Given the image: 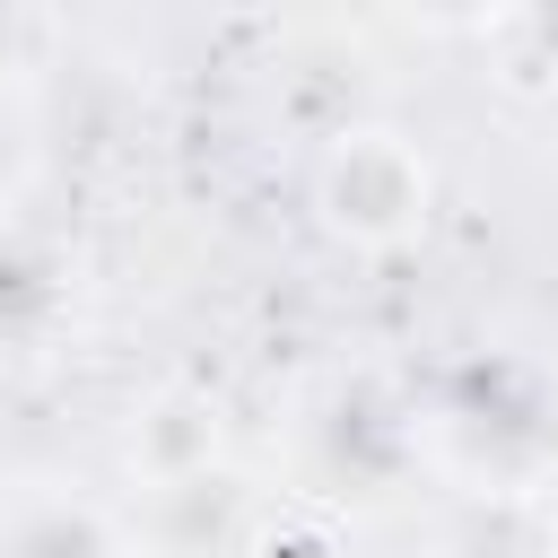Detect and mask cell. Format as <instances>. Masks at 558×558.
<instances>
[{
	"mask_svg": "<svg viewBox=\"0 0 558 558\" xmlns=\"http://www.w3.org/2000/svg\"><path fill=\"white\" fill-rule=\"evenodd\" d=\"M323 201H331V227L340 235H366V244H392L427 218V166L392 140V131H349L323 166Z\"/></svg>",
	"mask_w": 558,
	"mask_h": 558,
	"instance_id": "1",
	"label": "cell"
},
{
	"mask_svg": "<svg viewBox=\"0 0 558 558\" xmlns=\"http://www.w3.org/2000/svg\"><path fill=\"white\" fill-rule=\"evenodd\" d=\"M0 558H113V541L87 506H26L0 532Z\"/></svg>",
	"mask_w": 558,
	"mask_h": 558,
	"instance_id": "2",
	"label": "cell"
}]
</instances>
